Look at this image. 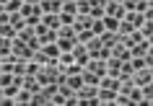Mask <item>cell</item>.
Segmentation results:
<instances>
[{
    "instance_id": "1",
    "label": "cell",
    "mask_w": 153,
    "mask_h": 106,
    "mask_svg": "<svg viewBox=\"0 0 153 106\" xmlns=\"http://www.w3.org/2000/svg\"><path fill=\"white\" fill-rule=\"evenodd\" d=\"M75 41H78V31L73 26H60L57 29V47L62 49V52H70L75 47Z\"/></svg>"
},
{
    "instance_id": "15",
    "label": "cell",
    "mask_w": 153,
    "mask_h": 106,
    "mask_svg": "<svg viewBox=\"0 0 153 106\" xmlns=\"http://www.w3.org/2000/svg\"><path fill=\"white\" fill-rule=\"evenodd\" d=\"M104 65H106V75H112V78H117V73H120V67H122V60H117V57H109L104 60Z\"/></svg>"
},
{
    "instance_id": "35",
    "label": "cell",
    "mask_w": 153,
    "mask_h": 106,
    "mask_svg": "<svg viewBox=\"0 0 153 106\" xmlns=\"http://www.w3.org/2000/svg\"><path fill=\"white\" fill-rule=\"evenodd\" d=\"M13 83V73H0V85L5 88V85H10Z\"/></svg>"
},
{
    "instance_id": "7",
    "label": "cell",
    "mask_w": 153,
    "mask_h": 106,
    "mask_svg": "<svg viewBox=\"0 0 153 106\" xmlns=\"http://www.w3.org/2000/svg\"><path fill=\"white\" fill-rule=\"evenodd\" d=\"M132 83H135V85H148V83H153V73H151V67L132 70Z\"/></svg>"
},
{
    "instance_id": "31",
    "label": "cell",
    "mask_w": 153,
    "mask_h": 106,
    "mask_svg": "<svg viewBox=\"0 0 153 106\" xmlns=\"http://www.w3.org/2000/svg\"><path fill=\"white\" fill-rule=\"evenodd\" d=\"M10 44H13V39H5V36H0V57L10 52Z\"/></svg>"
},
{
    "instance_id": "26",
    "label": "cell",
    "mask_w": 153,
    "mask_h": 106,
    "mask_svg": "<svg viewBox=\"0 0 153 106\" xmlns=\"http://www.w3.org/2000/svg\"><path fill=\"white\" fill-rule=\"evenodd\" d=\"M16 34H18V29H13L8 21L0 24V36H5V39H16Z\"/></svg>"
},
{
    "instance_id": "8",
    "label": "cell",
    "mask_w": 153,
    "mask_h": 106,
    "mask_svg": "<svg viewBox=\"0 0 153 106\" xmlns=\"http://www.w3.org/2000/svg\"><path fill=\"white\" fill-rule=\"evenodd\" d=\"M70 52H73V60H75L78 65H86V62H88V49H86V44L75 41V47H73Z\"/></svg>"
},
{
    "instance_id": "3",
    "label": "cell",
    "mask_w": 153,
    "mask_h": 106,
    "mask_svg": "<svg viewBox=\"0 0 153 106\" xmlns=\"http://www.w3.org/2000/svg\"><path fill=\"white\" fill-rule=\"evenodd\" d=\"M10 52H13V57H18V60H31V54H34V49L29 47L26 41H21V39H13Z\"/></svg>"
},
{
    "instance_id": "24",
    "label": "cell",
    "mask_w": 153,
    "mask_h": 106,
    "mask_svg": "<svg viewBox=\"0 0 153 106\" xmlns=\"http://www.w3.org/2000/svg\"><path fill=\"white\" fill-rule=\"evenodd\" d=\"M81 78H83V85H99V80H101V78H99L96 73H91V70H83Z\"/></svg>"
},
{
    "instance_id": "9",
    "label": "cell",
    "mask_w": 153,
    "mask_h": 106,
    "mask_svg": "<svg viewBox=\"0 0 153 106\" xmlns=\"http://www.w3.org/2000/svg\"><path fill=\"white\" fill-rule=\"evenodd\" d=\"M39 24L47 26V29H55V31L62 26V24H60V13H42V21H39Z\"/></svg>"
},
{
    "instance_id": "39",
    "label": "cell",
    "mask_w": 153,
    "mask_h": 106,
    "mask_svg": "<svg viewBox=\"0 0 153 106\" xmlns=\"http://www.w3.org/2000/svg\"><path fill=\"white\" fill-rule=\"evenodd\" d=\"M0 13H8V10H5V5H3V3H0Z\"/></svg>"
},
{
    "instance_id": "38",
    "label": "cell",
    "mask_w": 153,
    "mask_h": 106,
    "mask_svg": "<svg viewBox=\"0 0 153 106\" xmlns=\"http://www.w3.org/2000/svg\"><path fill=\"white\" fill-rule=\"evenodd\" d=\"M24 3H29V5H39L42 0H24Z\"/></svg>"
},
{
    "instance_id": "22",
    "label": "cell",
    "mask_w": 153,
    "mask_h": 106,
    "mask_svg": "<svg viewBox=\"0 0 153 106\" xmlns=\"http://www.w3.org/2000/svg\"><path fill=\"white\" fill-rule=\"evenodd\" d=\"M29 106H49V98L44 96V91H42V88L31 93V104H29Z\"/></svg>"
},
{
    "instance_id": "28",
    "label": "cell",
    "mask_w": 153,
    "mask_h": 106,
    "mask_svg": "<svg viewBox=\"0 0 153 106\" xmlns=\"http://www.w3.org/2000/svg\"><path fill=\"white\" fill-rule=\"evenodd\" d=\"M104 29L106 31H117V26H120V18H112V16H104Z\"/></svg>"
},
{
    "instance_id": "32",
    "label": "cell",
    "mask_w": 153,
    "mask_h": 106,
    "mask_svg": "<svg viewBox=\"0 0 153 106\" xmlns=\"http://www.w3.org/2000/svg\"><path fill=\"white\" fill-rule=\"evenodd\" d=\"M21 5H24V0H8L5 3V10L8 13H16V10H21Z\"/></svg>"
},
{
    "instance_id": "37",
    "label": "cell",
    "mask_w": 153,
    "mask_h": 106,
    "mask_svg": "<svg viewBox=\"0 0 153 106\" xmlns=\"http://www.w3.org/2000/svg\"><path fill=\"white\" fill-rule=\"evenodd\" d=\"M104 3H106V0H88L91 8H104Z\"/></svg>"
},
{
    "instance_id": "4",
    "label": "cell",
    "mask_w": 153,
    "mask_h": 106,
    "mask_svg": "<svg viewBox=\"0 0 153 106\" xmlns=\"http://www.w3.org/2000/svg\"><path fill=\"white\" fill-rule=\"evenodd\" d=\"M151 52H153L151 39H140V41H135V44L130 47V57H148Z\"/></svg>"
},
{
    "instance_id": "33",
    "label": "cell",
    "mask_w": 153,
    "mask_h": 106,
    "mask_svg": "<svg viewBox=\"0 0 153 106\" xmlns=\"http://www.w3.org/2000/svg\"><path fill=\"white\" fill-rule=\"evenodd\" d=\"M91 31H94V36H99L101 31H106V29H104V21H101V18H94V24H91Z\"/></svg>"
},
{
    "instance_id": "19",
    "label": "cell",
    "mask_w": 153,
    "mask_h": 106,
    "mask_svg": "<svg viewBox=\"0 0 153 106\" xmlns=\"http://www.w3.org/2000/svg\"><path fill=\"white\" fill-rule=\"evenodd\" d=\"M13 101H16V106H29V104H31V91L18 88V93L13 96Z\"/></svg>"
},
{
    "instance_id": "12",
    "label": "cell",
    "mask_w": 153,
    "mask_h": 106,
    "mask_svg": "<svg viewBox=\"0 0 153 106\" xmlns=\"http://www.w3.org/2000/svg\"><path fill=\"white\" fill-rule=\"evenodd\" d=\"M99 41H101L106 49H112L114 44L120 41V34H117V31H101V34H99Z\"/></svg>"
},
{
    "instance_id": "27",
    "label": "cell",
    "mask_w": 153,
    "mask_h": 106,
    "mask_svg": "<svg viewBox=\"0 0 153 106\" xmlns=\"http://www.w3.org/2000/svg\"><path fill=\"white\" fill-rule=\"evenodd\" d=\"M62 75H65V73H62ZM65 83H68L73 91H78V88L83 85V78H81V75H65Z\"/></svg>"
},
{
    "instance_id": "5",
    "label": "cell",
    "mask_w": 153,
    "mask_h": 106,
    "mask_svg": "<svg viewBox=\"0 0 153 106\" xmlns=\"http://www.w3.org/2000/svg\"><path fill=\"white\" fill-rule=\"evenodd\" d=\"M125 5L122 3H117V0H106L104 3V16H112V18H122L125 16Z\"/></svg>"
},
{
    "instance_id": "18",
    "label": "cell",
    "mask_w": 153,
    "mask_h": 106,
    "mask_svg": "<svg viewBox=\"0 0 153 106\" xmlns=\"http://www.w3.org/2000/svg\"><path fill=\"white\" fill-rule=\"evenodd\" d=\"M127 98H130V106H145L143 104V91L137 88V85H132L127 91Z\"/></svg>"
},
{
    "instance_id": "41",
    "label": "cell",
    "mask_w": 153,
    "mask_h": 106,
    "mask_svg": "<svg viewBox=\"0 0 153 106\" xmlns=\"http://www.w3.org/2000/svg\"><path fill=\"white\" fill-rule=\"evenodd\" d=\"M62 3H70V0H62Z\"/></svg>"
},
{
    "instance_id": "20",
    "label": "cell",
    "mask_w": 153,
    "mask_h": 106,
    "mask_svg": "<svg viewBox=\"0 0 153 106\" xmlns=\"http://www.w3.org/2000/svg\"><path fill=\"white\" fill-rule=\"evenodd\" d=\"M99 88L120 91V80H117V78H112V75H101V80H99Z\"/></svg>"
},
{
    "instance_id": "10",
    "label": "cell",
    "mask_w": 153,
    "mask_h": 106,
    "mask_svg": "<svg viewBox=\"0 0 153 106\" xmlns=\"http://www.w3.org/2000/svg\"><path fill=\"white\" fill-rule=\"evenodd\" d=\"M109 54H112V57H117V60H122V62H127V60H130V49L125 47L122 41H117V44L109 49Z\"/></svg>"
},
{
    "instance_id": "29",
    "label": "cell",
    "mask_w": 153,
    "mask_h": 106,
    "mask_svg": "<svg viewBox=\"0 0 153 106\" xmlns=\"http://www.w3.org/2000/svg\"><path fill=\"white\" fill-rule=\"evenodd\" d=\"M62 73H65V75H81V73H83V65H78V62H70L68 67H62Z\"/></svg>"
},
{
    "instance_id": "13",
    "label": "cell",
    "mask_w": 153,
    "mask_h": 106,
    "mask_svg": "<svg viewBox=\"0 0 153 106\" xmlns=\"http://www.w3.org/2000/svg\"><path fill=\"white\" fill-rule=\"evenodd\" d=\"M114 96H117V91L99 88V106H114Z\"/></svg>"
},
{
    "instance_id": "40",
    "label": "cell",
    "mask_w": 153,
    "mask_h": 106,
    "mask_svg": "<svg viewBox=\"0 0 153 106\" xmlns=\"http://www.w3.org/2000/svg\"><path fill=\"white\" fill-rule=\"evenodd\" d=\"M0 3H3V5H5V3H8V0H0Z\"/></svg>"
},
{
    "instance_id": "34",
    "label": "cell",
    "mask_w": 153,
    "mask_h": 106,
    "mask_svg": "<svg viewBox=\"0 0 153 106\" xmlns=\"http://www.w3.org/2000/svg\"><path fill=\"white\" fill-rule=\"evenodd\" d=\"M73 18H75V13H65V10H60V24H62V26H73Z\"/></svg>"
},
{
    "instance_id": "17",
    "label": "cell",
    "mask_w": 153,
    "mask_h": 106,
    "mask_svg": "<svg viewBox=\"0 0 153 106\" xmlns=\"http://www.w3.org/2000/svg\"><path fill=\"white\" fill-rule=\"evenodd\" d=\"M42 52H44V57H47V60H57L62 49L57 47V41H49V44H42Z\"/></svg>"
},
{
    "instance_id": "6",
    "label": "cell",
    "mask_w": 153,
    "mask_h": 106,
    "mask_svg": "<svg viewBox=\"0 0 153 106\" xmlns=\"http://www.w3.org/2000/svg\"><path fill=\"white\" fill-rule=\"evenodd\" d=\"M34 31H36V39L42 41V44H49V41H57V31L55 29H47V26H34Z\"/></svg>"
},
{
    "instance_id": "16",
    "label": "cell",
    "mask_w": 153,
    "mask_h": 106,
    "mask_svg": "<svg viewBox=\"0 0 153 106\" xmlns=\"http://www.w3.org/2000/svg\"><path fill=\"white\" fill-rule=\"evenodd\" d=\"M42 13H60L62 10V0H42Z\"/></svg>"
},
{
    "instance_id": "25",
    "label": "cell",
    "mask_w": 153,
    "mask_h": 106,
    "mask_svg": "<svg viewBox=\"0 0 153 106\" xmlns=\"http://www.w3.org/2000/svg\"><path fill=\"white\" fill-rule=\"evenodd\" d=\"M8 24L13 26V29H21V26H26L24 16H21V10H16V13H8Z\"/></svg>"
},
{
    "instance_id": "11",
    "label": "cell",
    "mask_w": 153,
    "mask_h": 106,
    "mask_svg": "<svg viewBox=\"0 0 153 106\" xmlns=\"http://www.w3.org/2000/svg\"><path fill=\"white\" fill-rule=\"evenodd\" d=\"M122 18H125L127 24H132L135 29H140V26L145 24V16H143V13H137V10H125V16H122Z\"/></svg>"
},
{
    "instance_id": "23",
    "label": "cell",
    "mask_w": 153,
    "mask_h": 106,
    "mask_svg": "<svg viewBox=\"0 0 153 106\" xmlns=\"http://www.w3.org/2000/svg\"><path fill=\"white\" fill-rule=\"evenodd\" d=\"M34 36H36L34 26H21V29H18V34H16V39H21V41H31Z\"/></svg>"
},
{
    "instance_id": "30",
    "label": "cell",
    "mask_w": 153,
    "mask_h": 106,
    "mask_svg": "<svg viewBox=\"0 0 153 106\" xmlns=\"http://www.w3.org/2000/svg\"><path fill=\"white\" fill-rule=\"evenodd\" d=\"M39 62H36V60H26V75H36L39 73Z\"/></svg>"
},
{
    "instance_id": "36",
    "label": "cell",
    "mask_w": 153,
    "mask_h": 106,
    "mask_svg": "<svg viewBox=\"0 0 153 106\" xmlns=\"http://www.w3.org/2000/svg\"><path fill=\"white\" fill-rule=\"evenodd\" d=\"M88 16L91 18H104V8H88Z\"/></svg>"
},
{
    "instance_id": "14",
    "label": "cell",
    "mask_w": 153,
    "mask_h": 106,
    "mask_svg": "<svg viewBox=\"0 0 153 106\" xmlns=\"http://www.w3.org/2000/svg\"><path fill=\"white\" fill-rule=\"evenodd\" d=\"M86 49H88V57H99L101 49H104V44L99 41V36H91V39L86 41Z\"/></svg>"
},
{
    "instance_id": "21",
    "label": "cell",
    "mask_w": 153,
    "mask_h": 106,
    "mask_svg": "<svg viewBox=\"0 0 153 106\" xmlns=\"http://www.w3.org/2000/svg\"><path fill=\"white\" fill-rule=\"evenodd\" d=\"M21 88H26V91H39L42 88V83L36 80V75H24V83H21Z\"/></svg>"
},
{
    "instance_id": "2",
    "label": "cell",
    "mask_w": 153,
    "mask_h": 106,
    "mask_svg": "<svg viewBox=\"0 0 153 106\" xmlns=\"http://www.w3.org/2000/svg\"><path fill=\"white\" fill-rule=\"evenodd\" d=\"M60 65H57L55 60H49V62H44V65L39 67V73H36V80L42 83V85H47V83H57V78H60Z\"/></svg>"
}]
</instances>
